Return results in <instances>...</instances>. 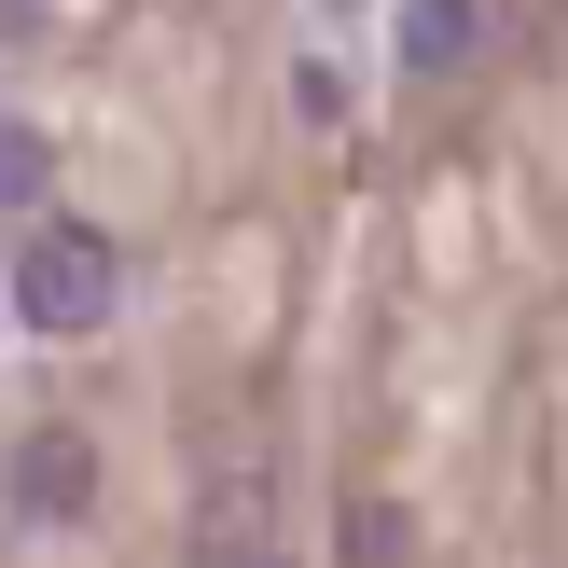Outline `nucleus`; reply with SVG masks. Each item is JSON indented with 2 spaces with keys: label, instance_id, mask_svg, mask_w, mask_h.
I'll list each match as a JSON object with an SVG mask.
<instances>
[{
  "label": "nucleus",
  "instance_id": "nucleus-5",
  "mask_svg": "<svg viewBox=\"0 0 568 568\" xmlns=\"http://www.w3.org/2000/svg\"><path fill=\"white\" fill-rule=\"evenodd\" d=\"M42 181H55V139L0 111V209H42Z\"/></svg>",
  "mask_w": 568,
  "mask_h": 568
},
{
  "label": "nucleus",
  "instance_id": "nucleus-7",
  "mask_svg": "<svg viewBox=\"0 0 568 568\" xmlns=\"http://www.w3.org/2000/svg\"><path fill=\"white\" fill-rule=\"evenodd\" d=\"M250 568H277V555H250Z\"/></svg>",
  "mask_w": 568,
  "mask_h": 568
},
{
  "label": "nucleus",
  "instance_id": "nucleus-6",
  "mask_svg": "<svg viewBox=\"0 0 568 568\" xmlns=\"http://www.w3.org/2000/svg\"><path fill=\"white\" fill-rule=\"evenodd\" d=\"M347 568H403V514L388 499H347Z\"/></svg>",
  "mask_w": 568,
  "mask_h": 568
},
{
  "label": "nucleus",
  "instance_id": "nucleus-4",
  "mask_svg": "<svg viewBox=\"0 0 568 568\" xmlns=\"http://www.w3.org/2000/svg\"><path fill=\"white\" fill-rule=\"evenodd\" d=\"M264 514H277L264 471H222V486H209V555H222V568H250V555H264Z\"/></svg>",
  "mask_w": 568,
  "mask_h": 568
},
{
  "label": "nucleus",
  "instance_id": "nucleus-2",
  "mask_svg": "<svg viewBox=\"0 0 568 568\" xmlns=\"http://www.w3.org/2000/svg\"><path fill=\"white\" fill-rule=\"evenodd\" d=\"M0 499H14V527H83V514H98V444H83L70 416L14 430V458H0Z\"/></svg>",
  "mask_w": 568,
  "mask_h": 568
},
{
  "label": "nucleus",
  "instance_id": "nucleus-3",
  "mask_svg": "<svg viewBox=\"0 0 568 568\" xmlns=\"http://www.w3.org/2000/svg\"><path fill=\"white\" fill-rule=\"evenodd\" d=\"M471 42H486L471 0H388V70H403V83H458Z\"/></svg>",
  "mask_w": 568,
  "mask_h": 568
},
{
  "label": "nucleus",
  "instance_id": "nucleus-1",
  "mask_svg": "<svg viewBox=\"0 0 568 568\" xmlns=\"http://www.w3.org/2000/svg\"><path fill=\"white\" fill-rule=\"evenodd\" d=\"M111 305H125V250L98 236V222H42V236L14 250V320L28 333H111Z\"/></svg>",
  "mask_w": 568,
  "mask_h": 568
}]
</instances>
